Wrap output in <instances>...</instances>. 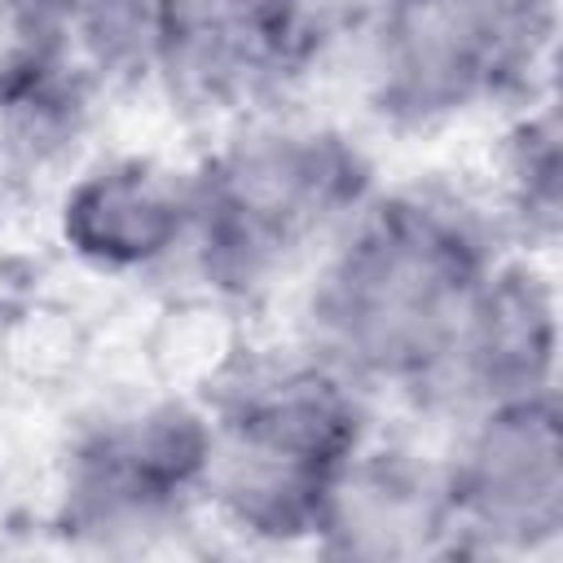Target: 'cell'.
Here are the masks:
<instances>
[{"mask_svg":"<svg viewBox=\"0 0 563 563\" xmlns=\"http://www.w3.org/2000/svg\"><path fill=\"white\" fill-rule=\"evenodd\" d=\"M290 0H163V35L198 70H255L286 35Z\"/></svg>","mask_w":563,"mask_h":563,"instance_id":"obj_4","label":"cell"},{"mask_svg":"<svg viewBox=\"0 0 563 563\" xmlns=\"http://www.w3.org/2000/svg\"><path fill=\"white\" fill-rule=\"evenodd\" d=\"M176 207L154 189L150 176L141 172H114L110 180H97L79 207V238L92 251L106 255H150L163 246V238L176 229Z\"/></svg>","mask_w":563,"mask_h":563,"instance_id":"obj_5","label":"cell"},{"mask_svg":"<svg viewBox=\"0 0 563 563\" xmlns=\"http://www.w3.org/2000/svg\"><path fill=\"white\" fill-rule=\"evenodd\" d=\"M466 286L462 238L422 211H391L347 251L330 317L352 356L378 369L427 365L453 334Z\"/></svg>","mask_w":563,"mask_h":563,"instance_id":"obj_1","label":"cell"},{"mask_svg":"<svg viewBox=\"0 0 563 563\" xmlns=\"http://www.w3.org/2000/svg\"><path fill=\"white\" fill-rule=\"evenodd\" d=\"M515 0H400L391 18V70L413 101H435L501 70Z\"/></svg>","mask_w":563,"mask_h":563,"instance_id":"obj_2","label":"cell"},{"mask_svg":"<svg viewBox=\"0 0 563 563\" xmlns=\"http://www.w3.org/2000/svg\"><path fill=\"white\" fill-rule=\"evenodd\" d=\"M339 172H330L317 150H277L268 158L242 163L220 194V224L233 246L268 251L290 238L312 211L334 194Z\"/></svg>","mask_w":563,"mask_h":563,"instance_id":"obj_3","label":"cell"}]
</instances>
